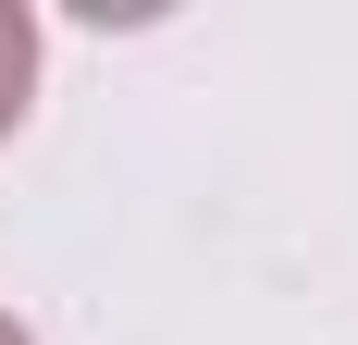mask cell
Wrapping results in <instances>:
<instances>
[{
	"mask_svg": "<svg viewBox=\"0 0 358 345\" xmlns=\"http://www.w3.org/2000/svg\"><path fill=\"white\" fill-rule=\"evenodd\" d=\"M37 62H50V37H37V13L25 0H0V136L37 111Z\"/></svg>",
	"mask_w": 358,
	"mask_h": 345,
	"instance_id": "1",
	"label": "cell"
},
{
	"mask_svg": "<svg viewBox=\"0 0 358 345\" xmlns=\"http://www.w3.org/2000/svg\"><path fill=\"white\" fill-rule=\"evenodd\" d=\"M0 345H37V333H25V321H13V309H0Z\"/></svg>",
	"mask_w": 358,
	"mask_h": 345,
	"instance_id": "2",
	"label": "cell"
}]
</instances>
